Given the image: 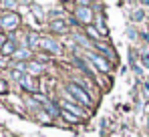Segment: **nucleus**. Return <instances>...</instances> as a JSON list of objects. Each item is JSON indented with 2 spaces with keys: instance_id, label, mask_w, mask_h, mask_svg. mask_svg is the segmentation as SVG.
<instances>
[{
  "instance_id": "nucleus-14",
  "label": "nucleus",
  "mask_w": 149,
  "mask_h": 137,
  "mask_svg": "<svg viewBox=\"0 0 149 137\" xmlns=\"http://www.w3.org/2000/svg\"><path fill=\"white\" fill-rule=\"evenodd\" d=\"M6 91H8V85H6V81H2V79H0V95H4Z\"/></svg>"
},
{
  "instance_id": "nucleus-15",
  "label": "nucleus",
  "mask_w": 149,
  "mask_h": 137,
  "mask_svg": "<svg viewBox=\"0 0 149 137\" xmlns=\"http://www.w3.org/2000/svg\"><path fill=\"white\" fill-rule=\"evenodd\" d=\"M141 63H143L145 67H149V55H147V52H143V55H141Z\"/></svg>"
},
{
  "instance_id": "nucleus-7",
  "label": "nucleus",
  "mask_w": 149,
  "mask_h": 137,
  "mask_svg": "<svg viewBox=\"0 0 149 137\" xmlns=\"http://www.w3.org/2000/svg\"><path fill=\"white\" fill-rule=\"evenodd\" d=\"M14 48H16V45H14V41H8L6 45L2 46V52H4V55H10V52H14Z\"/></svg>"
},
{
  "instance_id": "nucleus-3",
  "label": "nucleus",
  "mask_w": 149,
  "mask_h": 137,
  "mask_svg": "<svg viewBox=\"0 0 149 137\" xmlns=\"http://www.w3.org/2000/svg\"><path fill=\"white\" fill-rule=\"evenodd\" d=\"M40 45L45 46L47 50H50V52H58V50H61L58 43H56V41H52V38H42V43H40Z\"/></svg>"
},
{
  "instance_id": "nucleus-11",
  "label": "nucleus",
  "mask_w": 149,
  "mask_h": 137,
  "mask_svg": "<svg viewBox=\"0 0 149 137\" xmlns=\"http://www.w3.org/2000/svg\"><path fill=\"white\" fill-rule=\"evenodd\" d=\"M47 113H49V115H58V109H56V105H52V103H47Z\"/></svg>"
},
{
  "instance_id": "nucleus-2",
  "label": "nucleus",
  "mask_w": 149,
  "mask_h": 137,
  "mask_svg": "<svg viewBox=\"0 0 149 137\" xmlns=\"http://www.w3.org/2000/svg\"><path fill=\"white\" fill-rule=\"evenodd\" d=\"M18 22H20V18H18V14H4L2 18H0V26L2 28H8V30H14L16 26H18Z\"/></svg>"
},
{
  "instance_id": "nucleus-13",
  "label": "nucleus",
  "mask_w": 149,
  "mask_h": 137,
  "mask_svg": "<svg viewBox=\"0 0 149 137\" xmlns=\"http://www.w3.org/2000/svg\"><path fill=\"white\" fill-rule=\"evenodd\" d=\"M36 43H38V36H36V34H30V36H28V45L34 46Z\"/></svg>"
},
{
  "instance_id": "nucleus-12",
  "label": "nucleus",
  "mask_w": 149,
  "mask_h": 137,
  "mask_svg": "<svg viewBox=\"0 0 149 137\" xmlns=\"http://www.w3.org/2000/svg\"><path fill=\"white\" fill-rule=\"evenodd\" d=\"M28 55H30V50H26V48H22V50H18V52H16V59H26Z\"/></svg>"
},
{
  "instance_id": "nucleus-6",
  "label": "nucleus",
  "mask_w": 149,
  "mask_h": 137,
  "mask_svg": "<svg viewBox=\"0 0 149 137\" xmlns=\"http://www.w3.org/2000/svg\"><path fill=\"white\" fill-rule=\"evenodd\" d=\"M50 28L56 30V32H63L65 30V20H52L50 22Z\"/></svg>"
},
{
  "instance_id": "nucleus-1",
  "label": "nucleus",
  "mask_w": 149,
  "mask_h": 137,
  "mask_svg": "<svg viewBox=\"0 0 149 137\" xmlns=\"http://www.w3.org/2000/svg\"><path fill=\"white\" fill-rule=\"evenodd\" d=\"M67 89H69V93L73 95L74 99H79V101H83L85 105H89V103H91V99H89V95H87V91H83V89H81L79 85H74V83H71V85H69Z\"/></svg>"
},
{
  "instance_id": "nucleus-16",
  "label": "nucleus",
  "mask_w": 149,
  "mask_h": 137,
  "mask_svg": "<svg viewBox=\"0 0 149 137\" xmlns=\"http://www.w3.org/2000/svg\"><path fill=\"white\" fill-rule=\"evenodd\" d=\"M133 18H135V20H141V18H143V10H137V12L133 14Z\"/></svg>"
},
{
  "instance_id": "nucleus-5",
  "label": "nucleus",
  "mask_w": 149,
  "mask_h": 137,
  "mask_svg": "<svg viewBox=\"0 0 149 137\" xmlns=\"http://www.w3.org/2000/svg\"><path fill=\"white\" fill-rule=\"evenodd\" d=\"M77 14H79V18H81L83 22H89V20H91V12H89V8H79Z\"/></svg>"
},
{
  "instance_id": "nucleus-20",
  "label": "nucleus",
  "mask_w": 149,
  "mask_h": 137,
  "mask_svg": "<svg viewBox=\"0 0 149 137\" xmlns=\"http://www.w3.org/2000/svg\"><path fill=\"white\" fill-rule=\"evenodd\" d=\"M147 87H149V81H147Z\"/></svg>"
},
{
  "instance_id": "nucleus-17",
  "label": "nucleus",
  "mask_w": 149,
  "mask_h": 137,
  "mask_svg": "<svg viewBox=\"0 0 149 137\" xmlns=\"http://www.w3.org/2000/svg\"><path fill=\"white\" fill-rule=\"evenodd\" d=\"M6 43H8V41H6V36H4V34H0V50H2V46L6 45Z\"/></svg>"
},
{
  "instance_id": "nucleus-4",
  "label": "nucleus",
  "mask_w": 149,
  "mask_h": 137,
  "mask_svg": "<svg viewBox=\"0 0 149 137\" xmlns=\"http://www.w3.org/2000/svg\"><path fill=\"white\" fill-rule=\"evenodd\" d=\"M89 61H91V63H93L95 67H99L103 73H105V71L109 68V65H107V63H105V61H103L101 57H97V55H89Z\"/></svg>"
},
{
  "instance_id": "nucleus-9",
  "label": "nucleus",
  "mask_w": 149,
  "mask_h": 137,
  "mask_svg": "<svg viewBox=\"0 0 149 137\" xmlns=\"http://www.w3.org/2000/svg\"><path fill=\"white\" fill-rule=\"evenodd\" d=\"M61 115H63L67 121H73V123H77V121H79V117H77V115H73V113H69V111H63Z\"/></svg>"
},
{
  "instance_id": "nucleus-19",
  "label": "nucleus",
  "mask_w": 149,
  "mask_h": 137,
  "mask_svg": "<svg viewBox=\"0 0 149 137\" xmlns=\"http://www.w3.org/2000/svg\"><path fill=\"white\" fill-rule=\"evenodd\" d=\"M2 6H6V8H12V6H14V2H2Z\"/></svg>"
},
{
  "instance_id": "nucleus-8",
  "label": "nucleus",
  "mask_w": 149,
  "mask_h": 137,
  "mask_svg": "<svg viewBox=\"0 0 149 137\" xmlns=\"http://www.w3.org/2000/svg\"><path fill=\"white\" fill-rule=\"evenodd\" d=\"M63 107H67V111H73V113L77 115V117H79V115H85L83 111H81V109H77L73 103H67V101H65V103H63Z\"/></svg>"
},
{
  "instance_id": "nucleus-18",
  "label": "nucleus",
  "mask_w": 149,
  "mask_h": 137,
  "mask_svg": "<svg viewBox=\"0 0 149 137\" xmlns=\"http://www.w3.org/2000/svg\"><path fill=\"white\" fill-rule=\"evenodd\" d=\"M127 36H131V38H135V30H133V28H129V30H127Z\"/></svg>"
},
{
  "instance_id": "nucleus-10",
  "label": "nucleus",
  "mask_w": 149,
  "mask_h": 137,
  "mask_svg": "<svg viewBox=\"0 0 149 137\" xmlns=\"http://www.w3.org/2000/svg\"><path fill=\"white\" fill-rule=\"evenodd\" d=\"M26 68H28L30 73H40V71H42V67H40V65H36V63H30V65H26Z\"/></svg>"
}]
</instances>
